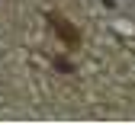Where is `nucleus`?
I'll list each match as a JSON object with an SVG mask.
<instances>
[{
	"label": "nucleus",
	"mask_w": 135,
	"mask_h": 125,
	"mask_svg": "<svg viewBox=\"0 0 135 125\" xmlns=\"http://www.w3.org/2000/svg\"><path fill=\"white\" fill-rule=\"evenodd\" d=\"M52 23H55V29H58V32H61V39H64V42H71V45H74V42H77V32H74V29H71V26H68V23H64V19H61V16H55V19H52Z\"/></svg>",
	"instance_id": "1"
}]
</instances>
